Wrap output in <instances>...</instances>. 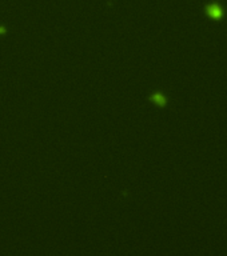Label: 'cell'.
<instances>
[{"label": "cell", "mask_w": 227, "mask_h": 256, "mask_svg": "<svg viewBox=\"0 0 227 256\" xmlns=\"http://www.w3.org/2000/svg\"><path fill=\"white\" fill-rule=\"evenodd\" d=\"M209 13L213 17H215V19L222 17V8H221V7H218V6H211L209 8Z\"/></svg>", "instance_id": "1"}]
</instances>
